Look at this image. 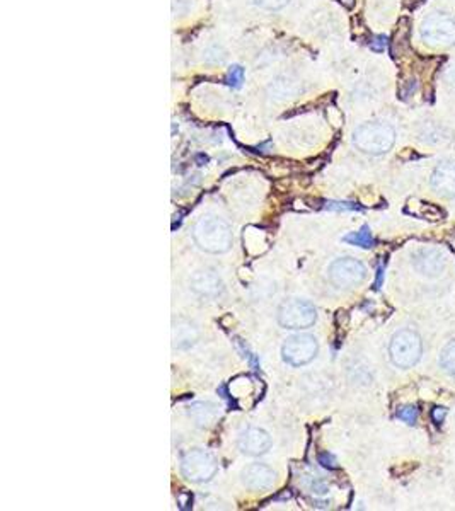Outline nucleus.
<instances>
[{"mask_svg": "<svg viewBox=\"0 0 455 511\" xmlns=\"http://www.w3.org/2000/svg\"><path fill=\"white\" fill-rule=\"evenodd\" d=\"M193 237L200 249L210 254H222L227 252L232 246V229L224 218L215 215H205L195 223Z\"/></svg>", "mask_w": 455, "mask_h": 511, "instance_id": "1", "label": "nucleus"}, {"mask_svg": "<svg viewBox=\"0 0 455 511\" xmlns=\"http://www.w3.org/2000/svg\"><path fill=\"white\" fill-rule=\"evenodd\" d=\"M396 141V131L387 123H365L353 133V144L365 154L380 156L389 152Z\"/></svg>", "mask_w": 455, "mask_h": 511, "instance_id": "2", "label": "nucleus"}, {"mask_svg": "<svg viewBox=\"0 0 455 511\" xmlns=\"http://www.w3.org/2000/svg\"><path fill=\"white\" fill-rule=\"evenodd\" d=\"M423 353L422 338L411 329L399 330L390 339L389 355L392 363L399 368H411L419 362Z\"/></svg>", "mask_w": 455, "mask_h": 511, "instance_id": "3", "label": "nucleus"}, {"mask_svg": "<svg viewBox=\"0 0 455 511\" xmlns=\"http://www.w3.org/2000/svg\"><path fill=\"white\" fill-rule=\"evenodd\" d=\"M317 321V311L307 300L290 298L278 308V322L283 329L302 330L314 326Z\"/></svg>", "mask_w": 455, "mask_h": 511, "instance_id": "4", "label": "nucleus"}, {"mask_svg": "<svg viewBox=\"0 0 455 511\" xmlns=\"http://www.w3.org/2000/svg\"><path fill=\"white\" fill-rule=\"evenodd\" d=\"M218 462L207 450L195 448L188 452L181 461L183 475L191 483H207L217 474Z\"/></svg>", "mask_w": 455, "mask_h": 511, "instance_id": "5", "label": "nucleus"}, {"mask_svg": "<svg viewBox=\"0 0 455 511\" xmlns=\"http://www.w3.org/2000/svg\"><path fill=\"white\" fill-rule=\"evenodd\" d=\"M422 38L427 45L452 46L455 45V17L449 14H433L422 26Z\"/></svg>", "mask_w": 455, "mask_h": 511, "instance_id": "6", "label": "nucleus"}, {"mask_svg": "<svg viewBox=\"0 0 455 511\" xmlns=\"http://www.w3.org/2000/svg\"><path fill=\"white\" fill-rule=\"evenodd\" d=\"M317 350L319 345L314 336L299 333L285 339L282 346V356L291 367H304L316 358Z\"/></svg>", "mask_w": 455, "mask_h": 511, "instance_id": "7", "label": "nucleus"}, {"mask_svg": "<svg viewBox=\"0 0 455 511\" xmlns=\"http://www.w3.org/2000/svg\"><path fill=\"white\" fill-rule=\"evenodd\" d=\"M329 280L338 289H353V286L360 285L367 276V269L360 263L358 259L353 257H341L336 259L329 266L328 271Z\"/></svg>", "mask_w": 455, "mask_h": 511, "instance_id": "8", "label": "nucleus"}, {"mask_svg": "<svg viewBox=\"0 0 455 511\" xmlns=\"http://www.w3.org/2000/svg\"><path fill=\"white\" fill-rule=\"evenodd\" d=\"M239 450L249 457H259L264 455L272 446V436L261 428H247L240 433L237 440Z\"/></svg>", "mask_w": 455, "mask_h": 511, "instance_id": "9", "label": "nucleus"}, {"mask_svg": "<svg viewBox=\"0 0 455 511\" xmlns=\"http://www.w3.org/2000/svg\"><path fill=\"white\" fill-rule=\"evenodd\" d=\"M274 479L277 474L266 463H251L242 470L244 486L252 491H268L273 488Z\"/></svg>", "mask_w": 455, "mask_h": 511, "instance_id": "10", "label": "nucleus"}, {"mask_svg": "<svg viewBox=\"0 0 455 511\" xmlns=\"http://www.w3.org/2000/svg\"><path fill=\"white\" fill-rule=\"evenodd\" d=\"M191 290L207 298H215L224 291V283L212 269H201L191 278Z\"/></svg>", "mask_w": 455, "mask_h": 511, "instance_id": "11", "label": "nucleus"}, {"mask_svg": "<svg viewBox=\"0 0 455 511\" xmlns=\"http://www.w3.org/2000/svg\"><path fill=\"white\" fill-rule=\"evenodd\" d=\"M432 188L444 198H455V162H444L432 176Z\"/></svg>", "mask_w": 455, "mask_h": 511, "instance_id": "12", "label": "nucleus"}, {"mask_svg": "<svg viewBox=\"0 0 455 511\" xmlns=\"http://www.w3.org/2000/svg\"><path fill=\"white\" fill-rule=\"evenodd\" d=\"M188 416L195 421L198 428H210L220 418V407L213 402H193L188 407Z\"/></svg>", "mask_w": 455, "mask_h": 511, "instance_id": "13", "label": "nucleus"}, {"mask_svg": "<svg viewBox=\"0 0 455 511\" xmlns=\"http://www.w3.org/2000/svg\"><path fill=\"white\" fill-rule=\"evenodd\" d=\"M414 266L419 273L428 274V276H437L444 271L445 259L440 252L437 251H422L414 259Z\"/></svg>", "mask_w": 455, "mask_h": 511, "instance_id": "14", "label": "nucleus"}, {"mask_svg": "<svg viewBox=\"0 0 455 511\" xmlns=\"http://www.w3.org/2000/svg\"><path fill=\"white\" fill-rule=\"evenodd\" d=\"M198 341V329L188 321H178L173 328V346L178 350H186Z\"/></svg>", "mask_w": 455, "mask_h": 511, "instance_id": "15", "label": "nucleus"}, {"mask_svg": "<svg viewBox=\"0 0 455 511\" xmlns=\"http://www.w3.org/2000/svg\"><path fill=\"white\" fill-rule=\"evenodd\" d=\"M345 242L353 244V246H358L363 249H370L375 246V239H373L372 232L367 225H363L358 232H351V234H348L345 237Z\"/></svg>", "mask_w": 455, "mask_h": 511, "instance_id": "16", "label": "nucleus"}, {"mask_svg": "<svg viewBox=\"0 0 455 511\" xmlns=\"http://www.w3.org/2000/svg\"><path fill=\"white\" fill-rule=\"evenodd\" d=\"M440 363L450 375L455 377V341L449 343V345L444 348V351H441L440 355Z\"/></svg>", "mask_w": 455, "mask_h": 511, "instance_id": "17", "label": "nucleus"}, {"mask_svg": "<svg viewBox=\"0 0 455 511\" xmlns=\"http://www.w3.org/2000/svg\"><path fill=\"white\" fill-rule=\"evenodd\" d=\"M397 418L407 424H414L416 419H418V409H416L414 406L401 407V409L397 411Z\"/></svg>", "mask_w": 455, "mask_h": 511, "instance_id": "18", "label": "nucleus"}, {"mask_svg": "<svg viewBox=\"0 0 455 511\" xmlns=\"http://www.w3.org/2000/svg\"><path fill=\"white\" fill-rule=\"evenodd\" d=\"M242 79H244V70H242V68H240L239 65L230 67L229 74H227V82H229L232 87H240V84H242Z\"/></svg>", "mask_w": 455, "mask_h": 511, "instance_id": "19", "label": "nucleus"}, {"mask_svg": "<svg viewBox=\"0 0 455 511\" xmlns=\"http://www.w3.org/2000/svg\"><path fill=\"white\" fill-rule=\"evenodd\" d=\"M259 7L268 9V11H277V9L285 7L290 0H255Z\"/></svg>", "mask_w": 455, "mask_h": 511, "instance_id": "20", "label": "nucleus"}, {"mask_svg": "<svg viewBox=\"0 0 455 511\" xmlns=\"http://www.w3.org/2000/svg\"><path fill=\"white\" fill-rule=\"evenodd\" d=\"M370 46H372V50L382 51L385 48V46H387V38H385V36H375V38H373V41L370 43Z\"/></svg>", "mask_w": 455, "mask_h": 511, "instance_id": "21", "label": "nucleus"}, {"mask_svg": "<svg viewBox=\"0 0 455 511\" xmlns=\"http://www.w3.org/2000/svg\"><path fill=\"white\" fill-rule=\"evenodd\" d=\"M445 416H447V409H445V407H435L432 412V418L437 424H440L441 421L445 419Z\"/></svg>", "mask_w": 455, "mask_h": 511, "instance_id": "22", "label": "nucleus"}, {"mask_svg": "<svg viewBox=\"0 0 455 511\" xmlns=\"http://www.w3.org/2000/svg\"><path fill=\"white\" fill-rule=\"evenodd\" d=\"M321 462H323L324 467H329V469H334V467H336V462H334L333 458L326 453L321 455Z\"/></svg>", "mask_w": 455, "mask_h": 511, "instance_id": "23", "label": "nucleus"}, {"mask_svg": "<svg viewBox=\"0 0 455 511\" xmlns=\"http://www.w3.org/2000/svg\"><path fill=\"white\" fill-rule=\"evenodd\" d=\"M447 79H449V82H452V84L455 85V68H452V70L449 72V77H447Z\"/></svg>", "mask_w": 455, "mask_h": 511, "instance_id": "24", "label": "nucleus"}]
</instances>
